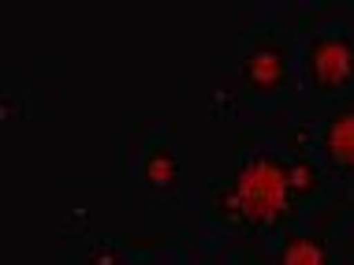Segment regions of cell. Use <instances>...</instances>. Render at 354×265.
Masks as SVG:
<instances>
[{
    "label": "cell",
    "mask_w": 354,
    "mask_h": 265,
    "mask_svg": "<svg viewBox=\"0 0 354 265\" xmlns=\"http://www.w3.org/2000/svg\"><path fill=\"white\" fill-rule=\"evenodd\" d=\"M272 265H336L332 247L313 232H287L272 254Z\"/></svg>",
    "instance_id": "6"
},
{
    "label": "cell",
    "mask_w": 354,
    "mask_h": 265,
    "mask_svg": "<svg viewBox=\"0 0 354 265\" xmlns=\"http://www.w3.org/2000/svg\"><path fill=\"white\" fill-rule=\"evenodd\" d=\"M295 187H291V157L261 146L250 149L239 168L224 183L213 187L209 210L227 228L246 232H272L295 210Z\"/></svg>",
    "instance_id": "1"
},
{
    "label": "cell",
    "mask_w": 354,
    "mask_h": 265,
    "mask_svg": "<svg viewBox=\"0 0 354 265\" xmlns=\"http://www.w3.org/2000/svg\"><path fill=\"white\" fill-rule=\"evenodd\" d=\"M142 179L153 194H176L179 191V154L168 138H157L142 154Z\"/></svg>",
    "instance_id": "5"
},
{
    "label": "cell",
    "mask_w": 354,
    "mask_h": 265,
    "mask_svg": "<svg viewBox=\"0 0 354 265\" xmlns=\"http://www.w3.org/2000/svg\"><path fill=\"white\" fill-rule=\"evenodd\" d=\"M291 187H295V202H310L321 191V168L310 157H291Z\"/></svg>",
    "instance_id": "7"
},
{
    "label": "cell",
    "mask_w": 354,
    "mask_h": 265,
    "mask_svg": "<svg viewBox=\"0 0 354 265\" xmlns=\"http://www.w3.org/2000/svg\"><path fill=\"white\" fill-rule=\"evenodd\" d=\"M82 265H127V258H123V250L116 247V243L97 239V243L90 247V254H86Z\"/></svg>",
    "instance_id": "8"
},
{
    "label": "cell",
    "mask_w": 354,
    "mask_h": 265,
    "mask_svg": "<svg viewBox=\"0 0 354 265\" xmlns=\"http://www.w3.org/2000/svg\"><path fill=\"white\" fill-rule=\"evenodd\" d=\"M287 75H291V49L280 37L265 34L246 45L243 64H239V79H243V86L250 93L269 98V93H276L287 82Z\"/></svg>",
    "instance_id": "3"
},
{
    "label": "cell",
    "mask_w": 354,
    "mask_h": 265,
    "mask_svg": "<svg viewBox=\"0 0 354 265\" xmlns=\"http://www.w3.org/2000/svg\"><path fill=\"white\" fill-rule=\"evenodd\" d=\"M317 149L336 176H354V105H343L324 116L317 131Z\"/></svg>",
    "instance_id": "4"
},
{
    "label": "cell",
    "mask_w": 354,
    "mask_h": 265,
    "mask_svg": "<svg viewBox=\"0 0 354 265\" xmlns=\"http://www.w3.org/2000/svg\"><path fill=\"white\" fill-rule=\"evenodd\" d=\"M299 75L313 93L336 98L354 86V34L347 30H321L302 45Z\"/></svg>",
    "instance_id": "2"
}]
</instances>
